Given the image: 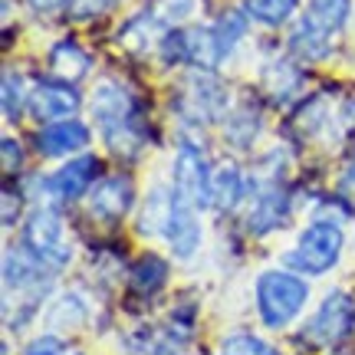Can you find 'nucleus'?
Instances as JSON below:
<instances>
[{"label": "nucleus", "mask_w": 355, "mask_h": 355, "mask_svg": "<svg viewBox=\"0 0 355 355\" xmlns=\"http://www.w3.org/2000/svg\"><path fill=\"white\" fill-rule=\"evenodd\" d=\"M92 119L102 128V139L115 155H139L145 145V132H141L139 105L119 83H99L92 92Z\"/></svg>", "instance_id": "nucleus-1"}, {"label": "nucleus", "mask_w": 355, "mask_h": 355, "mask_svg": "<svg viewBox=\"0 0 355 355\" xmlns=\"http://www.w3.org/2000/svg\"><path fill=\"white\" fill-rule=\"evenodd\" d=\"M309 283L290 270H266L257 279V313L270 329H283L303 313Z\"/></svg>", "instance_id": "nucleus-2"}, {"label": "nucleus", "mask_w": 355, "mask_h": 355, "mask_svg": "<svg viewBox=\"0 0 355 355\" xmlns=\"http://www.w3.org/2000/svg\"><path fill=\"white\" fill-rule=\"evenodd\" d=\"M343 243H345V234L343 227L329 220V217H319L313 220L309 227L300 234V241L286 254V263L293 270H300L306 277H319V273H329L332 266L339 263L343 257Z\"/></svg>", "instance_id": "nucleus-3"}, {"label": "nucleus", "mask_w": 355, "mask_h": 355, "mask_svg": "<svg viewBox=\"0 0 355 355\" xmlns=\"http://www.w3.org/2000/svg\"><path fill=\"white\" fill-rule=\"evenodd\" d=\"M24 247L50 270H60V266L69 263L73 247H69V237H66L63 214L50 204H40L24 224Z\"/></svg>", "instance_id": "nucleus-4"}, {"label": "nucleus", "mask_w": 355, "mask_h": 355, "mask_svg": "<svg viewBox=\"0 0 355 355\" xmlns=\"http://www.w3.org/2000/svg\"><path fill=\"white\" fill-rule=\"evenodd\" d=\"M352 329H355V300L345 290H332L316 309V316L306 322L303 339L326 349V345L345 343L352 336Z\"/></svg>", "instance_id": "nucleus-5"}, {"label": "nucleus", "mask_w": 355, "mask_h": 355, "mask_svg": "<svg viewBox=\"0 0 355 355\" xmlns=\"http://www.w3.org/2000/svg\"><path fill=\"white\" fill-rule=\"evenodd\" d=\"M162 56L168 63H188L198 66L201 73H211L224 56L217 46L214 26H184V30H171L162 40Z\"/></svg>", "instance_id": "nucleus-6"}, {"label": "nucleus", "mask_w": 355, "mask_h": 355, "mask_svg": "<svg viewBox=\"0 0 355 355\" xmlns=\"http://www.w3.org/2000/svg\"><path fill=\"white\" fill-rule=\"evenodd\" d=\"M211 168L207 158L198 145L181 141V148L175 155V168H171V191L191 207H204L211 204Z\"/></svg>", "instance_id": "nucleus-7"}, {"label": "nucleus", "mask_w": 355, "mask_h": 355, "mask_svg": "<svg viewBox=\"0 0 355 355\" xmlns=\"http://www.w3.org/2000/svg\"><path fill=\"white\" fill-rule=\"evenodd\" d=\"M227 89L220 86L211 73H194L184 79L178 109L188 115L191 122H214L227 112Z\"/></svg>", "instance_id": "nucleus-8"}, {"label": "nucleus", "mask_w": 355, "mask_h": 355, "mask_svg": "<svg viewBox=\"0 0 355 355\" xmlns=\"http://www.w3.org/2000/svg\"><path fill=\"white\" fill-rule=\"evenodd\" d=\"M132 204H135V184L125 175L99 178L89 191V214L96 220H105V224L122 220L132 211Z\"/></svg>", "instance_id": "nucleus-9"}, {"label": "nucleus", "mask_w": 355, "mask_h": 355, "mask_svg": "<svg viewBox=\"0 0 355 355\" xmlns=\"http://www.w3.org/2000/svg\"><path fill=\"white\" fill-rule=\"evenodd\" d=\"M79 109V96L69 83H37L30 92V112L40 122H63Z\"/></svg>", "instance_id": "nucleus-10"}, {"label": "nucleus", "mask_w": 355, "mask_h": 355, "mask_svg": "<svg viewBox=\"0 0 355 355\" xmlns=\"http://www.w3.org/2000/svg\"><path fill=\"white\" fill-rule=\"evenodd\" d=\"M96 175H99V162H96L92 155L69 158V162L50 178L53 198H60V201H76V198H83V194L92 191Z\"/></svg>", "instance_id": "nucleus-11"}, {"label": "nucleus", "mask_w": 355, "mask_h": 355, "mask_svg": "<svg viewBox=\"0 0 355 355\" xmlns=\"http://www.w3.org/2000/svg\"><path fill=\"white\" fill-rule=\"evenodd\" d=\"M165 241L168 247L175 250V257L188 260V257L198 254L201 247V220H198V207L184 204L175 194V207H171V220L165 227Z\"/></svg>", "instance_id": "nucleus-12"}, {"label": "nucleus", "mask_w": 355, "mask_h": 355, "mask_svg": "<svg viewBox=\"0 0 355 355\" xmlns=\"http://www.w3.org/2000/svg\"><path fill=\"white\" fill-rule=\"evenodd\" d=\"M89 128L76 119H63V122H53L46 125L43 132L37 135V148L40 155L46 158H60V155H73V152H83L89 145Z\"/></svg>", "instance_id": "nucleus-13"}, {"label": "nucleus", "mask_w": 355, "mask_h": 355, "mask_svg": "<svg viewBox=\"0 0 355 355\" xmlns=\"http://www.w3.org/2000/svg\"><path fill=\"white\" fill-rule=\"evenodd\" d=\"M286 217H290V198H286V191L283 188H263L257 194V201L250 204V214H247V227L250 234H270V230H277L286 224Z\"/></svg>", "instance_id": "nucleus-14"}, {"label": "nucleus", "mask_w": 355, "mask_h": 355, "mask_svg": "<svg viewBox=\"0 0 355 355\" xmlns=\"http://www.w3.org/2000/svg\"><path fill=\"white\" fill-rule=\"evenodd\" d=\"M290 50L296 53L300 60H306V63L326 60V56H329V33L319 30L316 24H309V20L303 17L290 33Z\"/></svg>", "instance_id": "nucleus-15"}, {"label": "nucleus", "mask_w": 355, "mask_h": 355, "mask_svg": "<svg viewBox=\"0 0 355 355\" xmlns=\"http://www.w3.org/2000/svg\"><path fill=\"white\" fill-rule=\"evenodd\" d=\"M243 201V175L237 165H220L211 175V204L220 211H234Z\"/></svg>", "instance_id": "nucleus-16"}, {"label": "nucleus", "mask_w": 355, "mask_h": 355, "mask_svg": "<svg viewBox=\"0 0 355 355\" xmlns=\"http://www.w3.org/2000/svg\"><path fill=\"white\" fill-rule=\"evenodd\" d=\"M89 56L83 50H79L76 43H69V40H63V43H56L50 53V69L60 76V83H76V79H83L89 73Z\"/></svg>", "instance_id": "nucleus-17"}, {"label": "nucleus", "mask_w": 355, "mask_h": 355, "mask_svg": "<svg viewBox=\"0 0 355 355\" xmlns=\"http://www.w3.org/2000/svg\"><path fill=\"white\" fill-rule=\"evenodd\" d=\"M171 207H175V191L155 188L152 194H148L145 207H141L139 230L141 234H165L168 220H171Z\"/></svg>", "instance_id": "nucleus-18"}, {"label": "nucleus", "mask_w": 355, "mask_h": 355, "mask_svg": "<svg viewBox=\"0 0 355 355\" xmlns=\"http://www.w3.org/2000/svg\"><path fill=\"white\" fill-rule=\"evenodd\" d=\"M128 283H132V290H135V293H141V296H152V293H158L168 283V263L162 260V257L145 254L139 263L132 266Z\"/></svg>", "instance_id": "nucleus-19"}, {"label": "nucleus", "mask_w": 355, "mask_h": 355, "mask_svg": "<svg viewBox=\"0 0 355 355\" xmlns=\"http://www.w3.org/2000/svg\"><path fill=\"white\" fill-rule=\"evenodd\" d=\"M349 10H352V0H309L306 20L316 24L319 30H326L332 37V33L343 30V24L349 20Z\"/></svg>", "instance_id": "nucleus-20"}, {"label": "nucleus", "mask_w": 355, "mask_h": 355, "mask_svg": "<svg viewBox=\"0 0 355 355\" xmlns=\"http://www.w3.org/2000/svg\"><path fill=\"white\" fill-rule=\"evenodd\" d=\"M300 7V0H243V10L250 20L263 26H279L286 24L293 13Z\"/></svg>", "instance_id": "nucleus-21"}, {"label": "nucleus", "mask_w": 355, "mask_h": 355, "mask_svg": "<svg viewBox=\"0 0 355 355\" xmlns=\"http://www.w3.org/2000/svg\"><path fill=\"white\" fill-rule=\"evenodd\" d=\"M247 33V10H227L220 20L214 24V37H217V46H220V56L227 60L237 40Z\"/></svg>", "instance_id": "nucleus-22"}, {"label": "nucleus", "mask_w": 355, "mask_h": 355, "mask_svg": "<svg viewBox=\"0 0 355 355\" xmlns=\"http://www.w3.org/2000/svg\"><path fill=\"white\" fill-rule=\"evenodd\" d=\"M217 355H279V352L270 343L250 336V332H234V336H227V339L220 343Z\"/></svg>", "instance_id": "nucleus-23"}, {"label": "nucleus", "mask_w": 355, "mask_h": 355, "mask_svg": "<svg viewBox=\"0 0 355 355\" xmlns=\"http://www.w3.org/2000/svg\"><path fill=\"white\" fill-rule=\"evenodd\" d=\"M24 105H30V96L24 92V79L17 76V73H3V115L17 122L20 115H24Z\"/></svg>", "instance_id": "nucleus-24"}, {"label": "nucleus", "mask_w": 355, "mask_h": 355, "mask_svg": "<svg viewBox=\"0 0 355 355\" xmlns=\"http://www.w3.org/2000/svg\"><path fill=\"white\" fill-rule=\"evenodd\" d=\"M112 7V0H66V17L69 20H92Z\"/></svg>", "instance_id": "nucleus-25"}, {"label": "nucleus", "mask_w": 355, "mask_h": 355, "mask_svg": "<svg viewBox=\"0 0 355 355\" xmlns=\"http://www.w3.org/2000/svg\"><path fill=\"white\" fill-rule=\"evenodd\" d=\"M24 355H66V349H63V343H60V339L43 336V339H33V343L26 345Z\"/></svg>", "instance_id": "nucleus-26"}, {"label": "nucleus", "mask_w": 355, "mask_h": 355, "mask_svg": "<svg viewBox=\"0 0 355 355\" xmlns=\"http://www.w3.org/2000/svg\"><path fill=\"white\" fill-rule=\"evenodd\" d=\"M20 165H24V148H20V141L3 139V171L13 175Z\"/></svg>", "instance_id": "nucleus-27"}, {"label": "nucleus", "mask_w": 355, "mask_h": 355, "mask_svg": "<svg viewBox=\"0 0 355 355\" xmlns=\"http://www.w3.org/2000/svg\"><path fill=\"white\" fill-rule=\"evenodd\" d=\"M26 3H30V10L50 13V10H56V7H63L66 0H26Z\"/></svg>", "instance_id": "nucleus-28"}, {"label": "nucleus", "mask_w": 355, "mask_h": 355, "mask_svg": "<svg viewBox=\"0 0 355 355\" xmlns=\"http://www.w3.org/2000/svg\"><path fill=\"white\" fill-rule=\"evenodd\" d=\"M152 355H178V349H175L171 343H158V345L152 349Z\"/></svg>", "instance_id": "nucleus-29"}]
</instances>
